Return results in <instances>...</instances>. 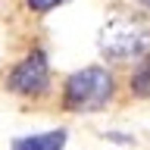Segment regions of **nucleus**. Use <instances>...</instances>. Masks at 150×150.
Instances as JSON below:
<instances>
[{
	"instance_id": "f257e3e1",
	"label": "nucleus",
	"mask_w": 150,
	"mask_h": 150,
	"mask_svg": "<svg viewBox=\"0 0 150 150\" xmlns=\"http://www.w3.org/2000/svg\"><path fill=\"white\" fill-rule=\"evenodd\" d=\"M100 53L112 63H134L150 56V22L141 16H116L97 35Z\"/></svg>"
},
{
	"instance_id": "f03ea898",
	"label": "nucleus",
	"mask_w": 150,
	"mask_h": 150,
	"mask_svg": "<svg viewBox=\"0 0 150 150\" xmlns=\"http://www.w3.org/2000/svg\"><path fill=\"white\" fill-rule=\"evenodd\" d=\"M112 91H116V81L103 66H84V69H78V72H72L66 78L63 103H66V110L91 112V110L106 106Z\"/></svg>"
},
{
	"instance_id": "7ed1b4c3",
	"label": "nucleus",
	"mask_w": 150,
	"mask_h": 150,
	"mask_svg": "<svg viewBox=\"0 0 150 150\" xmlns=\"http://www.w3.org/2000/svg\"><path fill=\"white\" fill-rule=\"evenodd\" d=\"M9 91L19 97H44L50 88V63L44 50H31L6 78Z\"/></svg>"
},
{
	"instance_id": "20e7f679",
	"label": "nucleus",
	"mask_w": 150,
	"mask_h": 150,
	"mask_svg": "<svg viewBox=\"0 0 150 150\" xmlns=\"http://www.w3.org/2000/svg\"><path fill=\"white\" fill-rule=\"evenodd\" d=\"M66 128H53V131H41V134H25V138H13L9 150H66Z\"/></svg>"
},
{
	"instance_id": "39448f33",
	"label": "nucleus",
	"mask_w": 150,
	"mask_h": 150,
	"mask_svg": "<svg viewBox=\"0 0 150 150\" xmlns=\"http://www.w3.org/2000/svg\"><path fill=\"white\" fill-rule=\"evenodd\" d=\"M131 91L138 97H150V56L138 66V72L131 75Z\"/></svg>"
},
{
	"instance_id": "423d86ee",
	"label": "nucleus",
	"mask_w": 150,
	"mask_h": 150,
	"mask_svg": "<svg viewBox=\"0 0 150 150\" xmlns=\"http://www.w3.org/2000/svg\"><path fill=\"white\" fill-rule=\"evenodd\" d=\"M25 3H28L31 13H50V9L63 6V3H69V0H25Z\"/></svg>"
},
{
	"instance_id": "0eeeda50",
	"label": "nucleus",
	"mask_w": 150,
	"mask_h": 150,
	"mask_svg": "<svg viewBox=\"0 0 150 150\" xmlns=\"http://www.w3.org/2000/svg\"><path fill=\"white\" fill-rule=\"evenodd\" d=\"M134 3H138L141 9H147V13H150V0H134Z\"/></svg>"
}]
</instances>
